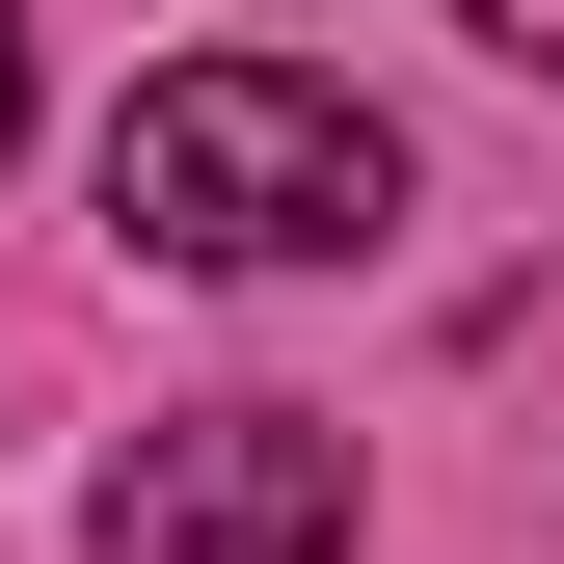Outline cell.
<instances>
[{
    "mask_svg": "<svg viewBox=\"0 0 564 564\" xmlns=\"http://www.w3.org/2000/svg\"><path fill=\"white\" fill-rule=\"evenodd\" d=\"M403 216V134L296 82V54H162V82L108 108V242L134 269H323Z\"/></svg>",
    "mask_w": 564,
    "mask_h": 564,
    "instance_id": "cell-1",
    "label": "cell"
},
{
    "mask_svg": "<svg viewBox=\"0 0 564 564\" xmlns=\"http://www.w3.org/2000/svg\"><path fill=\"white\" fill-rule=\"evenodd\" d=\"M82 564H349V431L323 403H162L108 457Z\"/></svg>",
    "mask_w": 564,
    "mask_h": 564,
    "instance_id": "cell-2",
    "label": "cell"
},
{
    "mask_svg": "<svg viewBox=\"0 0 564 564\" xmlns=\"http://www.w3.org/2000/svg\"><path fill=\"white\" fill-rule=\"evenodd\" d=\"M457 28H484V54H538V82H564V0H457Z\"/></svg>",
    "mask_w": 564,
    "mask_h": 564,
    "instance_id": "cell-3",
    "label": "cell"
},
{
    "mask_svg": "<svg viewBox=\"0 0 564 564\" xmlns=\"http://www.w3.org/2000/svg\"><path fill=\"white\" fill-rule=\"evenodd\" d=\"M0 134H28V0H0Z\"/></svg>",
    "mask_w": 564,
    "mask_h": 564,
    "instance_id": "cell-4",
    "label": "cell"
}]
</instances>
